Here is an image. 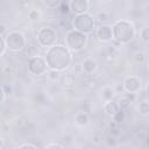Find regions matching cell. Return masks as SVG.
<instances>
[{
    "label": "cell",
    "mask_w": 149,
    "mask_h": 149,
    "mask_svg": "<svg viewBox=\"0 0 149 149\" xmlns=\"http://www.w3.org/2000/svg\"><path fill=\"white\" fill-rule=\"evenodd\" d=\"M57 41V33L51 27H43L37 33V42L40 45L45 48H51L56 44Z\"/></svg>",
    "instance_id": "cell-6"
},
{
    "label": "cell",
    "mask_w": 149,
    "mask_h": 149,
    "mask_svg": "<svg viewBox=\"0 0 149 149\" xmlns=\"http://www.w3.org/2000/svg\"><path fill=\"white\" fill-rule=\"evenodd\" d=\"M45 62L49 69L56 70V71H62L69 68L71 64L72 57L71 52L66 47L63 45H54L48 49L47 55H45Z\"/></svg>",
    "instance_id": "cell-1"
},
{
    "label": "cell",
    "mask_w": 149,
    "mask_h": 149,
    "mask_svg": "<svg viewBox=\"0 0 149 149\" xmlns=\"http://www.w3.org/2000/svg\"><path fill=\"white\" fill-rule=\"evenodd\" d=\"M114 94H115V91H114L112 87H105V88L102 90L101 97H102V99H105L106 101H109V100H113Z\"/></svg>",
    "instance_id": "cell-15"
},
{
    "label": "cell",
    "mask_w": 149,
    "mask_h": 149,
    "mask_svg": "<svg viewBox=\"0 0 149 149\" xmlns=\"http://www.w3.org/2000/svg\"><path fill=\"white\" fill-rule=\"evenodd\" d=\"M19 149H37L34 144H31V143H24V144H22Z\"/></svg>",
    "instance_id": "cell-28"
},
{
    "label": "cell",
    "mask_w": 149,
    "mask_h": 149,
    "mask_svg": "<svg viewBox=\"0 0 149 149\" xmlns=\"http://www.w3.org/2000/svg\"><path fill=\"white\" fill-rule=\"evenodd\" d=\"M119 111H120V108H119L118 104H116L115 101H113V100L106 101L105 105H104V112H105V114H106L107 116L113 118Z\"/></svg>",
    "instance_id": "cell-13"
},
{
    "label": "cell",
    "mask_w": 149,
    "mask_h": 149,
    "mask_svg": "<svg viewBox=\"0 0 149 149\" xmlns=\"http://www.w3.org/2000/svg\"><path fill=\"white\" fill-rule=\"evenodd\" d=\"M73 27H74V30H78L86 35L93 30L94 20L88 13L76 15V17L73 20Z\"/></svg>",
    "instance_id": "cell-5"
},
{
    "label": "cell",
    "mask_w": 149,
    "mask_h": 149,
    "mask_svg": "<svg viewBox=\"0 0 149 149\" xmlns=\"http://www.w3.org/2000/svg\"><path fill=\"white\" fill-rule=\"evenodd\" d=\"M65 43L68 49L72 51H80L85 48L87 43V35L78 31V30H69L65 35Z\"/></svg>",
    "instance_id": "cell-3"
},
{
    "label": "cell",
    "mask_w": 149,
    "mask_h": 149,
    "mask_svg": "<svg viewBox=\"0 0 149 149\" xmlns=\"http://www.w3.org/2000/svg\"><path fill=\"white\" fill-rule=\"evenodd\" d=\"M108 127H109V130H111V135H113V136H115L119 133V130H120V123H118L114 120H112L109 122Z\"/></svg>",
    "instance_id": "cell-17"
},
{
    "label": "cell",
    "mask_w": 149,
    "mask_h": 149,
    "mask_svg": "<svg viewBox=\"0 0 149 149\" xmlns=\"http://www.w3.org/2000/svg\"><path fill=\"white\" fill-rule=\"evenodd\" d=\"M5 50H6V44H5V40L0 36V56L5 52Z\"/></svg>",
    "instance_id": "cell-27"
},
{
    "label": "cell",
    "mask_w": 149,
    "mask_h": 149,
    "mask_svg": "<svg viewBox=\"0 0 149 149\" xmlns=\"http://www.w3.org/2000/svg\"><path fill=\"white\" fill-rule=\"evenodd\" d=\"M97 19H98V21L99 22H107V21H109V19H111V15L107 13V12H105V10H102V12H99L98 14H97Z\"/></svg>",
    "instance_id": "cell-20"
},
{
    "label": "cell",
    "mask_w": 149,
    "mask_h": 149,
    "mask_svg": "<svg viewBox=\"0 0 149 149\" xmlns=\"http://www.w3.org/2000/svg\"><path fill=\"white\" fill-rule=\"evenodd\" d=\"M5 97H6V94H5V91H3V88L0 86V102H2V101H3Z\"/></svg>",
    "instance_id": "cell-29"
},
{
    "label": "cell",
    "mask_w": 149,
    "mask_h": 149,
    "mask_svg": "<svg viewBox=\"0 0 149 149\" xmlns=\"http://www.w3.org/2000/svg\"><path fill=\"white\" fill-rule=\"evenodd\" d=\"M6 29H7V28H6V24H3V23L0 22V36L6 31Z\"/></svg>",
    "instance_id": "cell-30"
},
{
    "label": "cell",
    "mask_w": 149,
    "mask_h": 149,
    "mask_svg": "<svg viewBox=\"0 0 149 149\" xmlns=\"http://www.w3.org/2000/svg\"><path fill=\"white\" fill-rule=\"evenodd\" d=\"M139 111L142 115H148L149 113V104L147 100H143L140 102V106H139Z\"/></svg>",
    "instance_id": "cell-19"
},
{
    "label": "cell",
    "mask_w": 149,
    "mask_h": 149,
    "mask_svg": "<svg viewBox=\"0 0 149 149\" xmlns=\"http://www.w3.org/2000/svg\"><path fill=\"white\" fill-rule=\"evenodd\" d=\"M94 143H99V136H95L94 137Z\"/></svg>",
    "instance_id": "cell-33"
},
{
    "label": "cell",
    "mask_w": 149,
    "mask_h": 149,
    "mask_svg": "<svg viewBox=\"0 0 149 149\" xmlns=\"http://www.w3.org/2000/svg\"><path fill=\"white\" fill-rule=\"evenodd\" d=\"M80 66H81V72H85V73H88L90 74V73H93L97 70L98 64H97V62L94 59L86 58V59L83 61V63L80 64Z\"/></svg>",
    "instance_id": "cell-12"
},
{
    "label": "cell",
    "mask_w": 149,
    "mask_h": 149,
    "mask_svg": "<svg viewBox=\"0 0 149 149\" xmlns=\"http://www.w3.org/2000/svg\"><path fill=\"white\" fill-rule=\"evenodd\" d=\"M146 58H147V56H146V54L142 52V51H137V52H135V55H134L135 62H136V63H140V64H141V63H144Z\"/></svg>",
    "instance_id": "cell-22"
},
{
    "label": "cell",
    "mask_w": 149,
    "mask_h": 149,
    "mask_svg": "<svg viewBox=\"0 0 149 149\" xmlns=\"http://www.w3.org/2000/svg\"><path fill=\"white\" fill-rule=\"evenodd\" d=\"M59 80L63 83V85H71V84H73V81H74V79H73V76H72V74H70V73H66V74H62Z\"/></svg>",
    "instance_id": "cell-18"
},
{
    "label": "cell",
    "mask_w": 149,
    "mask_h": 149,
    "mask_svg": "<svg viewBox=\"0 0 149 149\" xmlns=\"http://www.w3.org/2000/svg\"><path fill=\"white\" fill-rule=\"evenodd\" d=\"M43 5L47 8L54 9V8H57L58 6H61V1H57V0H54V1H43Z\"/></svg>",
    "instance_id": "cell-24"
},
{
    "label": "cell",
    "mask_w": 149,
    "mask_h": 149,
    "mask_svg": "<svg viewBox=\"0 0 149 149\" xmlns=\"http://www.w3.org/2000/svg\"><path fill=\"white\" fill-rule=\"evenodd\" d=\"M113 38L121 44H127L135 38L136 29L134 24L128 20H118L112 27Z\"/></svg>",
    "instance_id": "cell-2"
},
{
    "label": "cell",
    "mask_w": 149,
    "mask_h": 149,
    "mask_svg": "<svg viewBox=\"0 0 149 149\" xmlns=\"http://www.w3.org/2000/svg\"><path fill=\"white\" fill-rule=\"evenodd\" d=\"M140 37L142 38L143 42H148L149 41V27H143L140 30Z\"/></svg>",
    "instance_id": "cell-21"
},
{
    "label": "cell",
    "mask_w": 149,
    "mask_h": 149,
    "mask_svg": "<svg viewBox=\"0 0 149 149\" xmlns=\"http://www.w3.org/2000/svg\"><path fill=\"white\" fill-rule=\"evenodd\" d=\"M122 88L126 93L135 94L141 91V79L136 76H128L123 80Z\"/></svg>",
    "instance_id": "cell-8"
},
{
    "label": "cell",
    "mask_w": 149,
    "mask_h": 149,
    "mask_svg": "<svg viewBox=\"0 0 149 149\" xmlns=\"http://www.w3.org/2000/svg\"><path fill=\"white\" fill-rule=\"evenodd\" d=\"M3 147H5V140L0 136V149H2Z\"/></svg>",
    "instance_id": "cell-32"
},
{
    "label": "cell",
    "mask_w": 149,
    "mask_h": 149,
    "mask_svg": "<svg viewBox=\"0 0 149 149\" xmlns=\"http://www.w3.org/2000/svg\"><path fill=\"white\" fill-rule=\"evenodd\" d=\"M44 149H65V148H64L62 144H59V143H56V142H51V143L47 144Z\"/></svg>",
    "instance_id": "cell-26"
},
{
    "label": "cell",
    "mask_w": 149,
    "mask_h": 149,
    "mask_svg": "<svg viewBox=\"0 0 149 149\" xmlns=\"http://www.w3.org/2000/svg\"><path fill=\"white\" fill-rule=\"evenodd\" d=\"M40 16H41V14H40V12H38L37 9H31V10H29V13H28V19L31 20V21L38 20Z\"/></svg>",
    "instance_id": "cell-23"
},
{
    "label": "cell",
    "mask_w": 149,
    "mask_h": 149,
    "mask_svg": "<svg viewBox=\"0 0 149 149\" xmlns=\"http://www.w3.org/2000/svg\"><path fill=\"white\" fill-rule=\"evenodd\" d=\"M134 94H129V93H123V94H121V97H120V99L118 100V106H119V108L121 109V111H123V109H127L130 105H132V102L134 101Z\"/></svg>",
    "instance_id": "cell-11"
},
{
    "label": "cell",
    "mask_w": 149,
    "mask_h": 149,
    "mask_svg": "<svg viewBox=\"0 0 149 149\" xmlns=\"http://www.w3.org/2000/svg\"><path fill=\"white\" fill-rule=\"evenodd\" d=\"M47 76L48 78L51 80V81H58L61 79V76L62 73L59 71H56V70H51L49 69V71H47Z\"/></svg>",
    "instance_id": "cell-16"
},
{
    "label": "cell",
    "mask_w": 149,
    "mask_h": 149,
    "mask_svg": "<svg viewBox=\"0 0 149 149\" xmlns=\"http://www.w3.org/2000/svg\"><path fill=\"white\" fill-rule=\"evenodd\" d=\"M5 44H6V49H8L12 52L21 51L26 47V37L22 33L13 30L9 31L5 37Z\"/></svg>",
    "instance_id": "cell-4"
},
{
    "label": "cell",
    "mask_w": 149,
    "mask_h": 149,
    "mask_svg": "<svg viewBox=\"0 0 149 149\" xmlns=\"http://www.w3.org/2000/svg\"><path fill=\"white\" fill-rule=\"evenodd\" d=\"M69 7L77 15L85 14V13H87V10L90 8V1H87V0H72L69 2Z\"/></svg>",
    "instance_id": "cell-9"
},
{
    "label": "cell",
    "mask_w": 149,
    "mask_h": 149,
    "mask_svg": "<svg viewBox=\"0 0 149 149\" xmlns=\"http://www.w3.org/2000/svg\"><path fill=\"white\" fill-rule=\"evenodd\" d=\"M95 35L97 37L102 41V42H108L113 38V34H112V27L107 26V24H101L95 30Z\"/></svg>",
    "instance_id": "cell-10"
},
{
    "label": "cell",
    "mask_w": 149,
    "mask_h": 149,
    "mask_svg": "<svg viewBox=\"0 0 149 149\" xmlns=\"http://www.w3.org/2000/svg\"><path fill=\"white\" fill-rule=\"evenodd\" d=\"M74 122L80 127H85L90 122V116H88V114L86 112H79L74 116Z\"/></svg>",
    "instance_id": "cell-14"
},
{
    "label": "cell",
    "mask_w": 149,
    "mask_h": 149,
    "mask_svg": "<svg viewBox=\"0 0 149 149\" xmlns=\"http://www.w3.org/2000/svg\"><path fill=\"white\" fill-rule=\"evenodd\" d=\"M3 72H5L6 74H9V73L12 72V69H10V66H9V65H6V66L3 68Z\"/></svg>",
    "instance_id": "cell-31"
},
{
    "label": "cell",
    "mask_w": 149,
    "mask_h": 149,
    "mask_svg": "<svg viewBox=\"0 0 149 149\" xmlns=\"http://www.w3.org/2000/svg\"><path fill=\"white\" fill-rule=\"evenodd\" d=\"M105 141H106V143H107L108 147H114L116 144V142H118L116 139H115V136H113V135H108Z\"/></svg>",
    "instance_id": "cell-25"
},
{
    "label": "cell",
    "mask_w": 149,
    "mask_h": 149,
    "mask_svg": "<svg viewBox=\"0 0 149 149\" xmlns=\"http://www.w3.org/2000/svg\"><path fill=\"white\" fill-rule=\"evenodd\" d=\"M47 62L43 57L41 56H33L29 58L28 61V70L30 73L35 74V76H41L47 73Z\"/></svg>",
    "instance_id": "cell-7"
}]
</instances>
